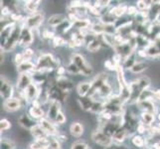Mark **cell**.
Segmentation results:
<instances>
[{"mask_svg": "<svg viewBox=\"0 0 160 149\" xmlns=\"http://www.w3.org/2000/svg\"><path fill=\"white\" fill-rule=\"evenodd\" d=\"M61 67V62L58 58H56L51 53H42L37 58L36 68L37 71L42 73H50L56 71Z\"/></svg>", "mask_w": 160, "mask_h": 149, "instance_id": "obj_1", "label": "cell"}, {"mask_svg": "<svg viewBox=\"0 0 160 149\" xmlns=\"http://www.w3.org/2000/svg\"><path fill=\"white\" fill-rule=\"evenodd\" d=\"M71 61L73 62L77 67L81 71L82 76L89 77L93 73V69L92 66L87 62L86 58L80 53H73L71 56Z\"/></svg>", "mask_w": 160, "mask_h": 149, "instance_id": "obj_2", "label": "cell"}, {"mask_svg": "<svg viewBox=\"0 0 160 149\" xmlns=\"http://www.w3.org/2000/svg\"><path fill=\"white\" fill-rule=\"evenodd\" d=\"M22 26L20 24H16V26L14 27V29L11 33L10 37L8 38V40L6 42V44L1 47V50L4 51L5 53L7 52H11L12 50L19 44V40H20V35H21V30H22Z\"/></svg>", "mask_w": 160, "mask_h": 149, "instance_id": "obj_3", "label": "cell"}, {"mask_svg": "<svg viewBox=\"0 0 160 149\" xmlns=\"http://www.w3.org/2000/svg\"><path fill=\"white\" fill-rule=\"evenodd\" d=\"M44 20H45V16L42 12H36L34 14H31L26 16V19L24 21V24L23 26L27 27L31 30H37V29H40L41 25L44 23Z\"/></svg>", "mask_w": 160, "mask_h": 149, "instance_id": "obj_4", "label": "cell"}, {"mask_svg": "<svg viewBox=\"0 0 160 149\" xmlns=\"http://www.w3.org/2000/svg\"><path fill=\"white\" fill-rule=\"evenodd\" d=\"M108 75L107 73H100L98 74L95 78H93L91 82H92V89L89 92V95H88V97H95L98 91L101 89V87L106 84V82H108Z\"/></svg>", "mask_w": 160, "mask_h": 149, "instance_id": "obj_5", "label": "cell"}, {"mask_svg": "<svg viewBox=\"0 0 160 149\" xmlns=\"http://www.w3.org/2000/svg\"><path fill=\"white\" fill-rule=\"evenodd\" d=\"M91 138L95 143H97V144L101 145L104 148L112 145L113 143L112 138H110V137L104 134L101 129H96L95 131H92L91 134Z\"/></svg>", "mask_w": 160, "mask_h": 149, "instance_id": "obj_6", "label": "cell"}, {"mask_svg": "<svg viewBox=\"0 0 160 149\" xmlns=\"http://www.w3.org/2000/svg\"><path fill=\"white\" fill-rule=\"evenodd\" d=\"M33 42H34V31L27 28L25 26H22L19 45L26 49V48H30Z\"/></svg>", "mask_w": 160, "mask_h": 149, "instance_id": "obj_7", "label": "cell"}, {"mask_svg": "<svg viewBox=\"0 0 160 149\" xmlns=\"http://www.w3.org/2000/svg\"><path fill=\"white\" fill-rule=\"evenodd\" d=\"M38 123H39L41 127L45 130V132L49 135V137H53V138L55 137V138H56V137L59 135L60 131L57 128V125L55 124L53 121L49 120L47 117H44V118L40 119L38 121Z\"/></svg>", "mask_w": 160, "mask_h": 149, "instance_id": "obj_8", "label": "cell"}, {"mask_svg": "<svg viewBox=\"0 0 160 149\" xmlns=\"http://www.w3.org/2000/svg\"><path fill=\"white\" fill-rule=\"evenodd\" d=\"M0 96L4 101L13 97L14 96V89L11 82L5 78L4 76H1V87H0Z\"/></svg>", "mask_w": 160, "mask_h": 149, "instance_id": "obj_9", "label": "cell"}, {"mask_svg": "<svg viewBox=\"0 0 160 149\" xmlns=\"http://www.w3.org/2000/svg\"><path fill=\"white\" fill-rule=\"evenodd\" d=\"M23 102L18 97H13L3 102V109L7 112H15L21 109Z\"/></svg>", "mask_w": 160, "mask_h": 149, "instance_id": "obj_10", "label": "cell"}, {"mask_svg": "<svg viewBox=\"0 0 160 149\" xmlns=\"http://www.w3.org/2000/svg\"><path fill=\"white\" fill-rule=\"evenodd\" d=\"M62 103L60 102H56V101H50L49 102V107H48V110L46 113V117L51 120V121H55L56 117H58V114L60 113V112H62Z\"/></svg>", "mask_w": 160, "mask_h": 149, "instance_id": "obj_11", "label": "cell"}, {"mask_svg": "<svg viewBox=\"0 0 160 149\" xmlns=\"http://www.w3.org/2000/svg\"><path fill=\"white\" fill-rule=\"evenodd\" d=\"M32 82H33V79H32L31 74L19 75L18 80H17V85H16L18 92H24L27 90V87H28Z\"/></svg>", "mask_w": 160, "mask_h": 149, "instance_id": "obj_12", "label": "cell"}, {"mask_svg": "<svg viewBox=\"0 0 160 149\" xmlns=\"http://www.w3.org/2000/svg\"><path fill=\"white\" fill-rule=\"evenodd\" d=\"M145 51L148 58L160 57V35L151 41L150 45L145 49Z\"/></svg>", "mask_w": 160, "mask_h": 149, "instance_id": "obj_13", "label": "cell"}, {"mask_svg": "<svg viewBox=\"0 0 160 149\" xmlns=\"http://www.w3.org/2000/svg\"><path fill=\"white\" fill-rule=\"evenodd\" d=\"M136 106L141 110V112H151L156 114L157 112V107L155 104V102L152 99H145V101H139L137 102Z\"/></svg>", "mask_w": 160, "mask_h": 149, "instance_id": "obj_14", "label": "cell"}, {"mask_svg": "<svg viewBox=\"0 0 160 149\" xmlns=\"http://www.w3.org/2000/svg\"><path fill=\"white\" fill-rule=\"evenodd\" d=\"M55 85H56L60 90H62L63 92H69V93L74 89L73 82L69 80L68 78H66L65 76L57 77L56 81H55Z\"/></svg>", "mask_w": 160, "mask_h": 149, "instance_id": "obj_15", "label": "cell"}, {"mask_svg": "<svg viewBox=\"0 0 160 149\" xmlns=\"http://www.w3.org/2000/svg\"><path fill=\"white\" fill-rule=\"evenodd\" d=\"M18 124L22 128L30 131L36 124H38V122H36L28 113H22L18 117Z\"/></svg>", "mask_w": 160, "mask_h": 149, "instance_id": "obj_16", "label": "cell"}, {"mask_svg": "<svg viewBox=\"0 0 160 149\" xmlns=\"http://www.w3.org/2000/svg\"><path fill=\"white\" fill-rule=\"evenodd\" d=\"M16 24H17V23H15V22L11 21V22H9V23H7L6 25L2 26L1 33H0V36H1V47H3L5 44H6L8 38L10 37L11 33H12V31L14 29V27L16 26Z\"/></svg>", "mask_w": 160, "mask_h": 149, "instance_id": "obj_17", "label": "cell"}, {"mask_svg": "<svg viewBox=\"0 0 160 149\" xmlns=\"http://www.w3.org/2000/svg\"><path fill=\"white\" fill-rule=\"evenodd\" d=\"M16 69H17V72L20 75L21 74H32L37 70L36 64L33 63L32 61H25V62L17 66Z\"/></svg>", "mask_w": 160, "mask_h": 149, "instance_id": "obj_18", "label": "cell"}, {"mask_svg": "<svg viewBox=\"0 0 160 149\" xmlns=\"http://www.w3.org/2000/svg\"><path fill=\"white\" fill-rule=\"evenodd\" d=\"M28 114L34 120H38V121L44 117H46L45 112L42 108V106H33L32 104L28 109Z\"/></svg>", "mask_w": 160, "mask_h": 149, "instance_id": "obj_19", "label": "cell"}, {"mask_svg": "<svg viewBox=\"0 0 160 149\" xmlns=\"http://www.w3.org/2000/svg\"><path fill=\"white\" fill-rule=\"evenodd\" d=\"M67 19H68V16H66L64 14H54L51 16V17H49V19L47 21V24L49 27L55 29Z\"/></svg>", "mask_w": 160, "mask_h": 149, "instance_id": "obj_20", "label": "cell"}, {"mask_svg": "<svg viewBox=\"0 0 160 149\" xmlns=\"http://www.w3.org/2000/svg\"><path fill=\"white\" fill-rule=\"evenodd\" d=\"M128 137H129L128 132L126 131L123 126H120L112 136V142L115 143V144H122Z\"/></svg>", "mask_w": 160, "mask_h": 149, "instance_id": "obj_21", "label": "cell"}, {"mask_svg": "<svg viewBox=\"0 0 160 149\" xmlns=\"http://www.w3.org/2000/svg\"><path fill=\"white\" fill-rule=\"evenodd\" d=\"M128 6L125 3H119L118 5H114L112 8L109 9V13L112 14L115 18H121L124 14H126L128 12Z\"/></svg>", "mask_w": 160, "mask_h": 149, "instance_id": "obj_22", "label": "cell"}, {"mask_svg": "<svg viewBox=\"0 0 160 149\" xmlns=\"http://www.w3.org/2000/svg\"><path fill=\"white\" fill-rule=\"evenodd\" d=\"M78 102L80 104V107L82 110L91 112V110L93 107V103H95V99L90 97H79Z\"/></svg>", "mask_w": 160, "mask_h": 149, "instance_id": "obj_23", "label": "cell"}, {"mask_svg": "<svg viewBox=\"0 0 160 149\" xmlns=\"http://www.w3.org/2000/svg\"><path fill=\"white\" fill-rule=\"evenodd\" d=\"M85 131V127L82 123L79 122V121H75V122H72V124L70 125V133L72 136L74 137H81L82 134H84Z\"/></svg>", "mask_w": 160, "mask_h": 149, "instance_id": "obj_24", "label": "cell"}, {"mask_svg": "<svg viewBox=\"0 0 160 149\" xmlns=\"http://www.w3.org/2000/svg\"><path fill=\"white\" fill-rule=\"evenodd\" d=\"M41 1H39V0H27V1H24V11H26L27 13H28L29 15L31 14H34L36 12H38V7H39Z\"/></svg>", "mask_w": 160, "mask_h": 149, "instance_id": "obj_25", "label": "cell"}, {"mask_svg": "<svg viewBox=\"0 0 160 149\" xmlns=\"http://www.w3.org/2000/svg\"><path fill=\"white\" fill-rule=\"evenodd\" d=\"M91 89H92L91 82H81L77 86V93L79 95V97H88Z\"/></svg>", "mask_w": 160, "mask_h": 149, "instance_id": "obj_26", "label": "cell"}, {"mask_svg": "<svg viewBox=\"0 0 160 149\" xmlns=\"http://www.w3.org/2000/svg\"><path fill=\"white\" fill-rule=\"evenodd\" d=\"M51 143L50 137H45V138L36 139L30 144V149H47Z\"/></svg>", "mask_w": 160, "mask_h": 149, "instance_id": "obj_27", "label": "cell"}, {"mask_svg": "<svg viewBox=\"0 0 160 149\" xmlns=\"http://www.w3.org/2000/svg\"><path fill=\"white\" fill-rule=\"evenodd\" d=\"M30 134H31V136H32L35 140H36V139L45 138V137H49V135L46 133L45 130H44V129L41 127L39 123L36 124V125L34 126V127H33V128L30 130Z\"/></svg>", "mask_w": 160, "mask_h": 149, "instance_id": "obj_28", "label": "cell"}, {"mask_svg": "<svg viewBox=\"0 0 160 149\" xmlns=\"http://www.w3.org/2000/svg\"><path fill=\"white\" fill-rule=\"evenodd\" d=\"M71 29H73V22L67 19L61 25H59L57 28H55L54 30L56 33H58L60 36H63L64 34H67Z\"/></svg>", "mask_w": 160, "mask_h": 149, "instance_id": "obj_29", "label": "cell"}, {"mask_svg": "<svg viewBox=\"0 0 160 149\" xmlns=\"http://www.w3.org/2000/svg\"><path fill=\"white\" fill-rule=\"evenodd\" d=\"M155 115L154 113L151 112H141L140 113V122L142 124H144L148 127H150L151 125H153L154 121H155Z\"/></svg>", "mask_w": 160, "mask_h": 149, "instance_id": "obj_30", "label": "cell"}, {"mask_svg": "<svg viewBox=\"0 0 160 149\" xmlns=\"http://www.w3.org/2000/svg\"><path fill=\"white\" fill-rule=\"evenodd\" d=\"M98 19H100L101 23L104 25H115V23H117V21H118V18H115L112 14L109 13V10L108 12H102L101 17Z\"/></svg>", "mask_w": 160, "mask_h": 149, "instance_id": "obj_31", "label": "cell"}, {"mask_svg": "<svg viewBox=\"0 0 160 149\" xmlns=\"http://www.w3.org/2000/svg\"><path fill=\"white\" fill-rule=\"evenodd\" d=\"M102 47V42L100 37H97L96 39H93L92 42H90L87 45V50L90 53H97L98 52Z\"/></svg>", "mask_w": 160, "mask_h": 149, "instance_id": "obj_32", "label": "cell"}, {"mask_svg": "<svg viewBox=\"0 0 160 149\" xmlns=\"http://www.w3.org/2000/svg\"><path fill=\"white\" fill-rule=\"evenodd\" d=\"M130 138H131L130 140H131L132 145L137 147V148H145L146 145H147V142H146L145 137H143L140 134H137L136 133L133 136H131Z\"/></svg>", "mask_w": 160, "mask_h": 149, "instance_id": "obj_33", "label": "cell"}, {"mask_svg": "<svg viewBox=\"0 0 160 149\" xmlns=\"http://www.w3.org/2000/svg\"><path fill=\"white\" fill-rule=\"evenodd\" d=\"M137 62L136 61V52L133 53L132 55H130V56L128 58H126L123 62H122V68L124 70H131V68L133 67V66L135 65V63Z\"/></svg>", "mask_w": 160, "mask_h": 149, "instance_id": "obj_34", "label": "cell"}, {"mask_svg": "<svg viewBox=\"0 0 160 149\" xmlns=\"http://www.w3.org/2000/svg\"><path fill=\"white\" fill-rule=\"evenodd\" d=\"M147 67H148L147 63L141 62V61H137V62L135 63V65L131 68L130 72L132 74H140V73H142V72H144L147 69Z\"/></svg>", "mask_w": 160, "mask_h": 149, "instance_id": "obj_35", "label": "cell"}, {"mask_svg": "<svg viewBox=\"0 0 160 149\" xmlns=\"http://www.w3.org/2000/svg\"><path fill=\"white\" fill-rule=\"evenodd\" d=\"M136 81H137V82H138V85L140 87V89L142 90V92L148 90L149 89V87L151 86V80L146 76H143L139 79H136Z\"/></svg>", "mask_w": 160, "mask_h": 149, "instance_id": "obj_36", "label": "cell"}, {"mask_svg": "<svg viewBox=\"0 0 160 149\" xmlns=\"http://www.w3.org/2000/svg\"><path fill=\"white\" fill-rule=\"evenodd\" d=\"M153 4V1H146V0H138L136 2V7L138 11H149Z\"/></svg>", "mask_w": 160, "mask_h": 149, "instance_id": "obj_37", "label": "cell"}, {"mask_svg": "<svg viewBox=\"0 0 160 149\" xmlns=\"http://www.w3.org/2000/svg\"><path fill=\"white\" fill-rule=\"evenodd\" d=\"M103 112H104V102L103 101H95V103H93V107L91 110V112L98 115Z\"/></svg>", "mask_w": 160, "mask_h": 149, "instance_id": "obj_38", "label": "cell"}, {"mask_svg": "<svg viewBox=\"0 0 160 149\" xmlns=\"http://www.w3.org/2000/svg\"><path fill=\"white\" fill-rule=\"evenodd\" d=\"M40 36L44 40H53L57 35H56L55 30H50L49 28H45L40 33Z\"/></svg>", "mask_w": 160, "mask_h": 149, "instance_id": "obj_39", "label": "cell"}, {"mask_svg": "<svg viewBox=\"0 0 160 149\" xmlns=\"http://www.w3.org/2000/svg\"><path fill=\"white\" fill-rule=\"evenodd\" d=\"M66 71H67V73L70 74V75H74V76H80L82 75L81 74V71L79 70V68L77 67V66L72 62H71L66 66Z\"/></svg>", "mask_w": 160, "mask_h": 149, "instance_id": "obj_40", "label": "cell"}, {"mask_svg": "<svg viewBox=\"0 0 160 149\" xmlns=\"http://www.w3.org/2000/svg\"><path fill=\"white\" fill-rule=\"evenodd\" d=\"M52 43H53V46L54 47H63L65 45H67L68 44V40H66L63 36H60V35H57L56 37L54 38L52 40Z\"/></svg>", "mask_w": 160, "mask_h": 149, "instance_id": "obj_41", "label": "cell"}, {"mask_svg": "<svg viewBox=\"0 0 160 149\" xmlns=\"http://www.w3.org/2000/svg\"><path fill=\"white\" fill-rule=\"evenodd\" d=\"M22 55H23V59H24V62L25 61H31L33 59L35 55L34 50L31 49V48H26L23 52H22Z\"/></svg>", "mask_w": 160, "mask_h": 149, "instance_id": "obj_42", "label": "cell"}, {"mask_svg": "<svg viewBox=\"0 0 160 149\" xmlns=\"http://www.w3.org/2000/svg\"><path fill=\"white\" fill-rule=\"evenodd\" d=\"M71 149H92V147L88 145L85 141H77L72 144Z\"/></svg>", "mask_w": 160, "mask_h": 149, "instance_id": "obj_43", "label": "cell"}, {"mask_svg": "<svg viewBox=\"0 0 160 149\" xmlns=\"http://www.w3.org/2000/svg\"><path fill=\"white\" fill-rule=\"evenodd\" d=\"M11 128V122L6 119V118H3L0 120V130H1V132H5L7 131Z\"/></svg>", "mask_w": 160, "mask_h": 149, "instance_id": "obj_44", "label": "cell"}, {"mask_svg": "<svg viewBox=\"0 0 160 149\" xmlns=\"http://www.w3.org/2000/svg\"><path fill=\"white\" fill-rule=\"evenodd\" d=\"M104 67H106L108 71H117L118 66L113 62L112 59H108L104 61Z\"/></svg>", "mask_w": 160, "mask_h": 149, "instance_id": "obj_45", "label": "cell"}, {"mask_svg": "<svg viewBox=\"0 0 160 149\" xmlns=\"http://www.w3.org/2000/svg\"><path fill=\"white\" fill-rule=\"evenodd\" d=\"M66 120H67V117H66V115L63 112H60V113L58 114V117L55 119L54 123L56 125H62L66 122Z\"/></svg>", "mask_w": 160, "mask_h": 149, "instance_id": "obj_46", "label": "cell"}, {"mask_svg": "<svg viewBox=\"0 0 160 149\" xmlns=\"http://www.w3.org/2000/svg\"><path fill=\"white\" fill-rule=\"evenodd\" d=\"M138 9H137V7H136V5L134 6V5H129L128 6V12H126V14H128V16H135L138 14Z\"/></svg>", "mask_w": 160, "mask_h": 149, "instance_id": "obj_47", "label": "cell"}, {"mask_svg": "<svg viewBox=\"0 0 160 149\" xmlns=\"http://www.w3.org/2000/svg\"><path fill=\"white\" fill-rule=\"evenodd\" d=\"M49 148L50 149H62L61 147V142L57 139V138H52L51 139V143L50 145H49Z\"/></svg>", "mask_w": 160, "mask_h": 149, "instance_id": "obj_48", "label": "cell"}, {"mask_svg": "<svg viewBox=\"0 0 160 149\" xmlns=\"http://www.w3.org/2000/svg\"><path fill=\"white\" fill-rule=\"evenodd\" d=\"M13 62H14V64L16 65V67H17V66H19L20 64H22V63L24 62L23 55H22V53H17V54H15L14 59H13Z\"/></svg>", "mask_w": 160, "mask_h": 149, "instance_id": "obj_49", "label": "cell"}, {"mask_svg": "<svg viewBox=\"0 0 160 149\" xmlns=\"http://www.w3.org/2000/svg\"><path fill=\"white\" fill-rule=\"evenodd\" d=\"M104 149H129V148L123 144H115V143H112V145L106 147Z\"/></svg>", "mask_w": 160, "mask_h": 149, "instance_id": "obj_50", "label": "cell"}, {"mask_svg": "<svg viewBox=\"0 0 160 149\" xmlns=\"http://www.w3.org/2000/svg\"><path fill=\"white\" fill-rule=\"evenodd\" d=\"M136 56L138 57V58H142V59L148 58L145 49H139V50H137V51H136Z\"/></svg>", "mask_w": 160, "mask_h": 149, "instance_id": "obj_51", "label": "cell"}, {"mask_svg": "<svg viewBox=\"0 0 160 149\" xmlns=\"http://www.w3.org/2000/svg\"><path fill=\"white\" fill-rule=\"evenodd\" d=\"M56 138H57L61 143H62V142H66V141L68 140V136L66 135L65 133H62V132H60L59 135L56 137Z\"/></svg>", "mask_w": 160, "mask_h": 149, "instance_id": "obj_52", "label": "cell"}, {"mask_svg": "<svg viewBox=\"0 0 160 149\" xmlns=\"http://www.w3.org/2000/svg\"><path fill=\"white\" fill-rule=\"evenodd\" d=\"M0 55H1V65H2L4 63V59H5V52L1 50V54Z\"/></svg>", "mask_w": 160, "mask_h": 149, "instance_id": "obj_53", "label": "cell"}, {"mask_svg": "<svg viewBox=\"0 0 160 149\" xmlns=\"http://www.w3.org/2000/svg\"><path fill=\"white\" fill-rule=\"evenodd\" d=\"M152 148L153 149H160V143H158V144H156V145H154Z\"/></svg>", "mask_w": 160, "mask_h": 149, "instance_id": "obj_54", "label": "cell"}, {"mask_svg": "<svg viewBox=\"0 0 160 149\" xmlns=\"http://www.w3.org/2000/svg\"><path fill=\"white\" fill-rule=\"evenodd\" d=\"M144 149H153V148H152V147H149V146H146Z\"/></svg>", "mask_w": 160, "mask_h": 149, "instance_id": "obj_55", "label": "cell"}, {"mask_svg": "<svg viewBox=\"0 0 160 149\" xmlns=\"http://www.w3.org/2000/svg\"><path fill=\"white\" fill-rule=\"evenodd\" d=\"M158 128H159V130H160V123L158 124Z\"/></svg>", "mask_w": 160, "mask_h": 149, "instance_id": "obj_56", "label": "cell"}, {"mask_svg": "<svg viewBox=\"0 0 160 149\" xmlns=\"http://www.w3.org/2000/svg\"><path fill=\"white\" fill-rule=\"evenodd\" d=\"M159 112H160V107H159Z\"/></svg>", "mask_w": 160, "mask_h": 149, "instance_id": "obj_57", "label": "cell"}]
</instances>
